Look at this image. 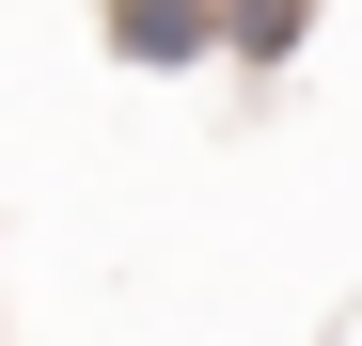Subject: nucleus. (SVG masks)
Masks as SVG:
<instances>
[{
    "label": "nucleus",
    "mask_w": 362,
    "mask_h": 346,
    "mask_svg": "<svg viewBox=\"0 0 362 346\" xmlns=\"http://www.w3.org/2000/svg\"><path fill=\"white\" fill-rule=\"evenodd\" d=\"M95 32H110V64H142V79L221 64V0H95Z\"/></svg>",
    "instance_id": "1"
},
{
    "label": "nucleus",
    "mask_w": 362,
    "mask_h": 346,
    "mask_svg": "<svg viewBox=\"0 0 362 346\" xmlns=\"http://www.w3.org/2000/svg\"><path fill=\"white\" fill-rule=\"evenodd\" d=\"M299 32H315V0H221V47H236V64H299Z\"/></svg>",
    "instance_id": "2"
}]
</instances>
